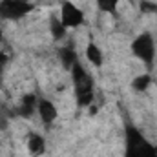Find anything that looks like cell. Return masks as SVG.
I'll use <instances>...</instances> for the list:
<instances>
[{
	"instance_id": "obj_13",
	"label": "cell",
	"mask_w": 157,
	"mask_h": 157,
	"mask_svg": "<svg viewBox=\"0 0 157 157\" xmlns=\"http://www.w3.org/2000/svg\"><path fill=\"white\" fill-rule=\"evenodd\" d=\"M117 4L119 0H97V6L106 13H113L117 9Z\"/></svg>"
},
{
	"instance_id": "obj_1",
	"label": "cell",
	"mask_w": 157,
	"mask_h": 157,
	"mask_svg": "<svg viewBox=\"0 0 157 157\" xmlns=\"http://www.w3.org/2000/svg\"><path fill=\"white\" fill-rule=\"evenodd\" d=\"M126 157H157V150L141 135L139 130H126Z\"/></svg>"
},
{
	"instance_id": "obj_3",
	"label": "cell",
	"mask_w": 157,
	"mask_h": 157,
	"mask_svg": "<svg viewBox=\"0 0 157 157\" xmlns=\"http://www.w3.org/2000/svg\"><path fill=\"white\" fill-rule=\"evenodd\" d=\"M132 51L146 66H152L154 64V59H155V42L152 39V35L150 33L139 35L137 39L133 40V44H132Z\"/></svg>"
},
{
	"instance_id": "obj_11",
	"label": "cell",
	"mask_w": 157,
	"mask_h": 157,
	"mask_svg": "<svg viewBox=\"0 0 157 157\" xmlns=\"http://www.w3.org/2000/svg\"><path fill=\"white\" fill-rule=\"evenodd\" d=\"M60 59H62V62H64L66 68H71L77 62V53L71 48H62L60 49Z\"/></svg>"
},
{
	"instance_id": "obj_7",
	"label": "cell",
	"mask_w": 157,
	"mask_h": 157,
	"mask_svg": "<svg viewBox=\"0 0 157 157\" xmlns=\"http://www.w3.org/2000/svg\"><path fill=\"white\" fill-rule=\"evenodd\" d=\"M35 106H39V104H37V97H35L33 93L24 95V97H22V101H20V115H24V117L33 115Z\"/></svg>"
},
{
	"instance_id": "obj_6",
	"label": "cell",
	"mask_w": 157,
	"mask_h": 157,
	"mask_svg": "<svg viewBox=\"0 0 157 157\" xmlns=\"http://www.w3.org/2000/svg\"><path fill=\"white\" fill-rule=\"evenodd\" d=\"M39 115L42 119V122H46V124H49V122H53L55 119H57V108L53 106V102H49V101H40L39 102Z\"/></svg>"
},
{
	"instance_id": "obj_9",
	"label": "cell",
	"mask_w": 157,
	"mask_h": 157,
	"mask_svg": "<svg viewBox=\"0 0 157 157\" xmlns=\"http://www.w3.org/2000/svg\"><path fill=\"white\" fill-rule=\"evenodd\" d=\"M28 148H29V152L33 154V155H40L42 152H44V148H46V144H44V139L40 137V135H29V141H28Z\"/></svg>"
},
{
	"instance_id": "obj_2",
	"label": "cell",
	"mask_w": 157,
	"mask_h": 157,
	"mask_svg": "<svg viewBox=\"0 0 157 157\" xmlns=\"http://www.w3.org/2000/svg\"><path fill=\"white\" fill-rule=\"evenodd\" d=\"M71 75L75 82V91H77V101L80 106H88L93 101V84L90 75L84 71V68L80 66V62H75L71 66Z\"/></svg>"
},
{
	"instance_id": "obj_5",
	"label": "cell",
	"mask_w": 157,
	"mask_h": 157,
	"mask_svg": "<svg viewBox=\"0 0 157 157\" xmlns=\"http://www.w3.org/2000/svg\"><path fill=\"white\" fill-rule=\"evenodd\" d=\"M60 20H62V24L66 28H77V26L82 24L84 15H82V11L78 9L75 4L64 2L62 4V9H60Z\"/></svg>"
},
{
	"instance_id": "obj_4",
	"label": "cell",
	"mask_w": 157,
	"mask_h": 157,
	"mask_svg": "<svg viewBox=\"0 0 157 157\" xmlns=\"http://www.w3.org/2000/svg\"><path fill=\"white\" fill-rule=\"evenodd\" d=\"M31 4H28L26 0H4L0 4V17L2 18H20L24 17L26 13L31 11Z\"/></svg>"
},
{
	"instance_id": "obj_14",
	"label": "cell",
	"mask_w": 157,
	"mask_h": 157,
	"mask_svg": "<svg viewBox=\"0 0 157 157\" xmlns=\"http://www.w3.org/2000/svg\"><path fill=\"white\" fill-rule=\"evenodd\" d=\"M143 11H157L155 4H150V2H143Z\"/></svg>"
},
{
	"instance_id": "obj_10",
	"label": "cell",
	"mask_w": 157,
	"mask_h": 157,
	"mask_svg": "<svg viewBox=\"0 0 157 157\" xmlns=\"http://www.w3.org/2000/svg\"><path fill=\"white\" fill-rule=\"evenodd\" d=\"M86 57H88V60L93 64V66H101L102 64V53H101V49L95 46V44H88V48H86Z\"/></svg>"
},
{
	"instance_id": "obj_8",
	"label": "cell",
	"mask_w": 157,
	"mask_h": 157,
	"mask_svg": "<svg viewBox=\"0 0 157 157\" xmlns=\"http://www.w3.org/2000/svg\"><path fill=\"white\" fill-rule=\"evenodd\" d=\"M66 26L62 24V20L60 18H51L49 20V31H51V35H53V39L55 40H60L66 37Z\"/></svg>"
},
{
	"instance_id": "obj_15",
	"label": "cell",
	"mask_w": 157,
	"mask_h": 157,
	"mask_svg": "<svg viewBox=\"0 0 157 157\" xmlns=\"http://www.w3.org/2000/svg\"><path fill=\"white\" fill-rule=\"evenodd\" d=\"M6 62H7V57H6L4 53H0V78H2V70H4Z\"/></svg>"
},
{
	"instance_id": "obj_12",
	"label": "cell",
	"mask_w": 157,
	"mask_h": 157,
	"mask_svg": "<svg viewBox=\"0 0 157 157\" xmlns=\"http://www.w3.org/2000/svg\"><path fill=\"white\" fill-rule=\"evenodd\" d=\"M150 82H152V77L150 75H141V77H137L133 80V88L139 90V91H144L150 86Z\"/></svg>"
}]
</instances>
